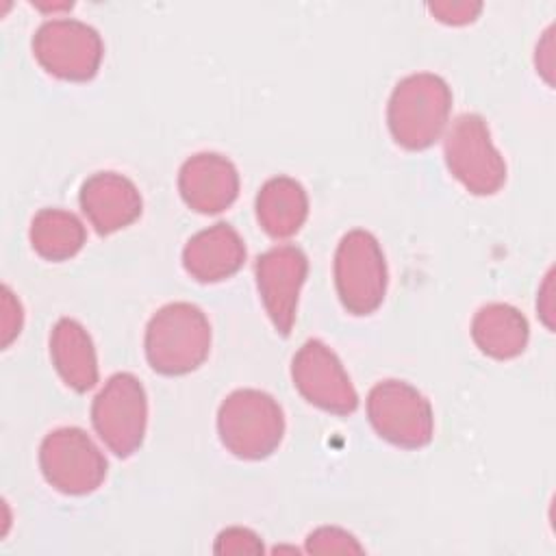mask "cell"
<instances>
[{
    "mask_svg": "<svg viewBox=\"0 0 556 556\" xmlns=\"http://www.w3.org/2000/svg\"><path fill=\"white\" fill-rule=\"evenodd\" d=\"M452 106L447 83L430 72L402 78L387 106L391 137L406 150H426L443 132Z\"/></svg>",
    "mask_w": 556,
    "mask_h": 556,
    "instance_id": "6da1fadb",
    "label": "cell"
},
{
    "mask_svg": "<svg viewBox=\"0 0 556 556\" xmlns=\"http://www.w3.org/2000/svg\"><path fill=\"white\" fill-rule=\"evenodd\" d=\"M211 350V324L189 302L159 308L146 328V356L154 371L182 376L198 369Z\"/></svg>",
    "mask_w": 556,
    "mask_h": 556,
    "instance_id": "7a4b0ae2",
    "label": "cell"
},
{
    "mask_svg": "<svg viewBox=\"0 0 556 556\" xmlns=\"http://www.w3.org/2000/svg\"><path fill=\"white\" fill-rule=\"evenodd\" d=\"M217 432L228 452L245 460L274 454L285 434L278 402L258 389H237L219 406Z\"/></svg>",
    "mask_w": 556,
    "mask_h": 556,
    "instance_id": "3957f363",
    "label": "cell"
},
{
    "mask_svg": "<svg viewBox=\"0 0 556 556\" xmlns=\"http://www.w3.org/2000/svg\"><path fill=\"white\" fill-rule=\"evenodd\" d=\"M334 287L343 308L352 315L374 313L387 291V263L378 239L354 228L334 252Z\"/></svg>",
    "mask_w": 556,
    "mask_h": 556,
    "instance_id": "277c9868",
    "label": "cell"
},
{
    "mask_svg": "<svg viewBox=\"0 0 556 556\" xmlns=\"http://www.w3.org/2000/svg\"><path fill=\"white\" fill-rule=\"evenodd\" d=\"M443 152L452 176L476 195H491L506 182V163L491 141L486 122L476 113L452 122Z\"/></svg>",
    "mask_w": 556,
    "mask_h": 556,
    "instance_id": "5b68a950",
    "label": "cell"
},
{
    "mask_svg": "<svg viewBox=\"0 0 556 556\" xmlns=\"http://www.w3.org/2000/svg\"><path fill=\"white\" fill-rule=\"evenodd\" d=\"M91 421L115 456L135 454L148 421V397L141 382L128 371L111 376L91 404Z\"/></svg>",
    "mask_w": 556,
    "mask_h": 556,
    "instance_id": "8992f818",
    "label": "cell"
},
{
    "mask_svg": "<svg viewBox=\"0 0 556 556\" xmlns=\"http://www.w3.org/2000/svg\"><path fill=\"white\" fill-rule=\"evenodd\" d=\"M367 417L374 430L397 447L417 450L432 439V406L404 380L378 382L367 395Z\"/></svg>",
    "mask_w": 556,
    "mask_h": 556,
    "instance_id": "52a82bcc",
    "label": "cell"
},
{
    "mask_svg": "<svg viewBox=\"0 0 556 556\" xmlns=\"http://www.w3.org/2000/svg\"><path fill=\"white\" fill-rule=\"evenodd\" d=\"M39 467L48 484L67 495L96 491L106 478V458L80 428H56L39 447Z\"/></svg>",
    "mask_w": 556,
    "mask_h": 556,
    "instance_id": "ba28073f",
    "label": "cell"
},
{
    "mask_svg": "<svg viewBox=\"0 0 556 556\" xmlns=\"http://www.w3.org/2000/svg\"><path fill=\"white\" fill-rule=\"evenodd\" d=\"M33 54L48 74L80 83L96 76L104 48L96 28L78 20L59 17L37 28Z\"/></svg>",
    "mask_w": 556,
    "mask_h": 556,
    "instance_id": "9c48e42d",
    "label": "cell"
},
{
    "mask_svg": "<svg viewBox=\"0 0 556 556\" xmlns=\"http://www.w3.org/2000/svg\"><path fill=\"white\" fill-rule=\"evenodd\" d=\"M291 378L306 402L328 413L350 415L358 406V395L339 356L319 339H308L295 352Z\"/></svg>",
    "mask_w": 556,
    "mask_h": 556,
    "instance_id": "30bf717a",
    "label": "cell"
},
{
    "mask_svg": "<svg viewBox=\"0 0 556 556\" xmlns=\"http://www.w3.org/2000/svg\"><path fill=\"white\" fill-rule=\"evenodd\" d=\"M308 269L306 254L295 245H276L256 258V287L263 306L280 334H289L295 321L298 295Z\"/></svg>",
    "mask_w": 556,
    "mask_h": 556,
    "instance_id": "8fae6325",
    "label": "cell"
},
{
    "mask_svg": "<svg viewBox=\"0 0 556 556\" xmlns=\"http://www.w3.org/2000/svg\"><path fill=\"white\" fill-rule=\"evenodd\" d=\"M178 189L193 211L219 213L237 200L239 174L226 156L217 152H200L182 163Z\"/></svg>",
    "mask_w": 556,
    "mask_h": 556,
    "instance_id": "7c38bea8",
    "label": "cell"
},
{
    "mask_svg": "<svg viewBox=\"0 0 556 556\" xmlns=\"http://www.w3.org/2000/svg\"><path fill=\"white\" fill-rule=\"evenodd\" d=\"M80 206L98 235H111L141 215V195L117 172H98L80 187Z\"/></svg>",
    "mask_w": 556,
    "mask_h": 556,
    "instance_id": "4fadbf2b",
    "label": "cell"
},
{
    "mask_svg": "<svg viewBox=\"0 0 556 556\" xmlns=\"http://www.w3.org/2000/svg\"><path fill=\"white\" fill-rule=\"evenodd\" d=\"M245 245L239 232L224 222L193 235L182 250V265L187 274L200 282H217L243 265Z\"/></svg>",
    "mask_w": 556,
    "mask_h": 556,
    "instance_id": "5bb4252c",
    "label": "cell"
},
{
    "mask_svg": "<svg viewBox=\"0 0 556 556\" xmlns=\"http://www.w3.org/2000/svg\"><path fill=\"white\" fill-rule=\"evenodd\" d=\"M52 365L67 387L83 393L98 382V358L89 332L70 317H61L50 332Z\"/></svg>",
    "mask_w": 556,
    "mask_h": 556,
    "instance_id": "9a60e30c",
    "label": "cell"
},
{
    "mask_svg": "<svg viewBox=\"0 0 556 556\" xmlns=\"http://www.w3.org/2000/svg\"><path fill=\"white\" fill-rule=\"evenodd\" d=\"M308 215V198L304 187L289 178L276 176L267 180L256 195V219L274 239L295 235Z\"/></svg>",
    "mask_w": 556,
    "mask_h": 556,
    "instance_id": "2e32d148",
    "label": "cell"
},
{
    "mask_svg": "<svg viewBox=\"0 0 556 556\" xmlns=\"http://www.w3.org/2000/svg\"><path fill=\"white\" fill-rule=\"evenodd\" d=\"M528 321L526 317L508 304H486L471 321V337L482 354L508 361L519 356L528 343Z\"/></svg>",
    "mask_w": 556,
    "mask_h": 556,
    "instance_id": "e0dca14e",
    "label": "cell"
},
{
    "mask_svg": "<svg viewBox=\"0 0 556 556\" xmlns=\"http://www.w3.org/2000/svg\"><path fill=\"white\" fill-rule=\"evenodd\" d=\"M87 232L80 219L61 208H41L30 222L33 250L46 261L72 258L85 245Z\"/></svg>",
    "mask_w": 556,
    "mask_h": 556,
    "instance_id": "ac0fdd59",
    "label": "cell"
},
{
    "mask_svg": "<svg viewBox=\"0 0 556 556\" xmlns=\"http://www.w3.org/2000/svg\"><path fill=\"white\" fill-rule=\"evenodd\" d=\"M306 549L315 554H352V552H363V547L356 543V539L334 526H324L317 528L315 532L308 534L306 539Z\"/></svg>",
    "mask_w": 556,
    "mask_h": 556,
    "instance_id": "d6986e66",
    "label": "cell"
},
{
    "mask_svg": "<svg viewBox=\"0 0 556 556\" xmlns=\"http://www.w3.org/2000/svg\"><path fill=\"white\" fill-rule=\"evenodd\" d=\"M261 549V539L248 528H228L219 532L215 543V552L219 554H256Z\"/></svg>",
    "mask_w": 556,
    "mask_h": 556,
    "instance_id": "ffe728a7",
    "label": "cell"
},
{
    "mask_svg": "<svg viewBox=\"0 0 556 556\" xmlns=\"http://www.w3.org/2000/svg\"><path fill=\"white\" fill-rule=\"evenodd\" d=\"M22 328V306L9 287H2V345L7 348Z\"/></svg>",
    "mask_w": 556,
    "mask_h": 556,
    "instance_id": "44dd1931",
    "label": "cell"
},
{
    "mask_svg": "<svg viewBox=\"0 0 556 556\" xmlns=\"http://www.w3.org/2000/svg\"><path fill=\"white\" fill-rule=\"evenodd\" d=\"M482 4L480 2H441V4H430V11L437 15V20L445 24H467L476 20L480 13Z\"/></svg>",
    "mask_w": 556,
    "mask_h": 556,
    "instance_id": "7402d4cb",
    "label": "cell"
}]
</instances>
